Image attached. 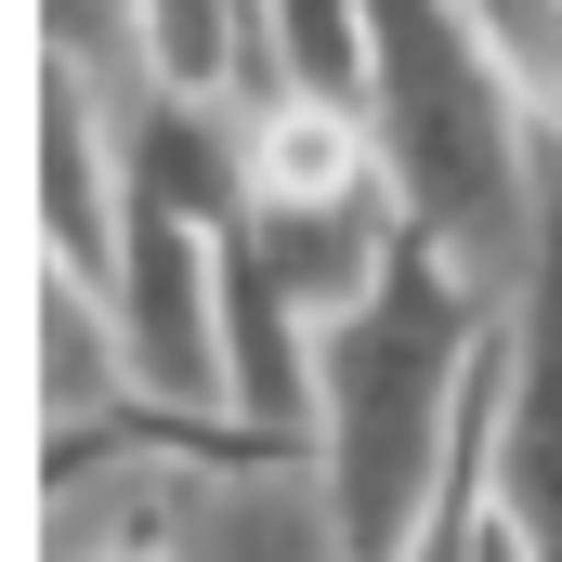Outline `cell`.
<instances>
[{"instance_id":"cell-1","label":"cell","mask_w":562,"mask_h":562,"mask_svg":"<svg viewBox=\"0 0 562 562\" xmlns=\"http://www.w3.org/2000/svg\"><path fill=\"white\" fill-rule=\"evenodd\" d=\"M484 367H497V301L419 236L314 340V484L353 562H406L431 537L458 445L484 419Z\"/></svg>"},{"instance_id":"cell-2","label":"cell","mask_w":562,"mask_h":562,"mask_svg":"<svg viewBox=\"0 0 562 562\" xmlns=\"http://www.w3.org/2000/svg\"><path fill=\"white\" fill-rule=\"evenodd\" d=\"M367 132H380V183H393L406 236L445 249L510 314L550 249L562 132L458 0H367Z\"/></svg>"},{"instance_id":"cell-3","label":"cell","mask_w":562,"mask_h":562,"mask_svg":"<svg viewBox=\"0 0 562 562\" xmlns=\"http://www.w3.org/2000/svg\"><path fill=\"white\" fill-rule=\"evenodd\" d=\"M40 562H353L327 524L314 445L236 419H157L40 445Z\"/></svg>"},{"instance_id":"cell-4","label":"cell","mask_w":562,"mask_h":562,"mask_svg":"<svg viewBox=\"0 0 562 562\" xmlns=\"http://www.w3.org/2000/svg\"><path fill=\"white\" fill-rule=\"evenodd\" d=\"M497 524L537 562H562V183H550V249L524 301L497 314Z\"/></svg>"},{"instance_id":"cell-5","label":"cell","mask_w":562,"mask_h":562,"mask_svg":"<svg viewBox=\"0 0 562 562\" xmlns=\"http://www.w3.org/2000/svg\"><path fill=\"white\" fill-rule=\"evenodd\" d=\"M249 92L367 105V0H249Z\"/></svg>"},{"instance_id":"cell-6","label":"cell","mask_w":562,"mask_h":562,"mask_svg":"<svg viewBox=\"0 0 562 562\" xmlns=\"http://www.w3.org/2000/svg\"><path fill=\"white\" fill-rule=\"evenodd\" d=\"M40 66L79 79V92H105L119 119L170 105V92H157V26H144V0H40Z\"/></svg>"}]
</instances>
